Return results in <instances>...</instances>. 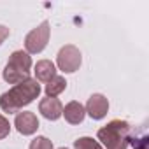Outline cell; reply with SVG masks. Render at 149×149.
Segmentation results:
<instances>
[{
  "label": "cell",
  "mask_w": 149,
  "mask_h": 149,
  "mask_svg": "<svg viewBox=\"0 0 149 149\" xmlns=\"http://www.w3.org/2000/svg\"><path fill=\"white\" fill-rule=\"evenodd\" d=\"M60 149H68V147H60Z\"/></svg>",
  "instance_id": "cell-17"
},
{
  "label": "cell",
  "mask_w": 149,
  "mask_h": 149,
  "mask_svg": "<svg viewBox=\"0 0 149 149\" xmlns=\"http://www.w3.org/2000/svg\"><path fill=\"white\" fill-rule=\"evenodd\" d=\"M26 79H28V74H26V72L18 70V68H14V67H11V65H6V68H4V81H6V83L16 86V84H19V83L26 81Z\"/></svg>",
  "instance_id": "cell-12"
},
{
  "label": "cell",
  "mask_w": 149,
  "mask_h": 149,
  "mask_svg": "<svg viewBox=\"0 0 149 149\" xmlns=\"http://www.w3.org/2000/svg\"><path fill=\"white\" fill-rule=\"evenodd\" d=\"M39 112L49 119V121H56L61 118V112H63V105L58 98H51V97H46L40 100L39 104Z\"/></svg>",
  "instance_id": "cell-7"
},
{
  "label": "cell",
  "mask_w": 149,
  "mask_h": 149,
  "mask_svg": "<svg viewBox=\"0 0 149 149\" xmlns=\"http://www.w3.org/2000/svg\"><path fill=\"white\" fill-rule=\"evenodd\" d=\"M130 125L121 119H112L97 133V139L105 149H126L130 146Z\"/></svg>",
  "instance_id": "cell-2"
},
{
  "label": "cell",
  "mask_w": 149,
  "mask_h": 149,
  "mask_svg": "<svg viewBox=\"0 0 149 149\" xmlns=\"http://www.w3.org/2000/svg\"><path fill=\"white\" fill-rule=\"evenodd\" d=\"M7 65H11V67H14V68H18V70H23V72L28 74L30 68H32V58H30V54H28L26 51H14V53L9 56Z\"/></svg>",
  "instance_id": "cell-10"
},
{
  "label": "cell",
  "mask_w": 149,
  "mask_h": 149,
  "mask_svg": "<svg viewBox=\"0 0 149 149\" xmlns=\"http://www.w3.org/2000/svg\"><path fill=\"white\" fill-rule=\"evenodd\" d=\"M84 111L90 114L91 119H104L109 112V100L102 93H95L88 98Z\"/></svg>",
  "instance_id": "cell-5"
},
{
  "label": "cell",
  "mask_w": 149,
  "mask_h": 149,
  "mask_svg": "<svg viewBox=\"0 0 149 149\" xmlns=\"http://www.w3.org/2000/svg\"><path fill=\"white\" fill-rule=\"evenodd\" d=\"M74 149H104L102 144L91 137H79L74 142Z\"/></svg>",
  "instance_id": "cell-13"
},
{
  "label": "cell",
  "mask_w": 149,
  "mask_h": 149,
  "mask_svg": "<svg viewBox=\"0 0 149 149\" xmlns=\"http://www.w3.org/2000/svg\"><path fill=\"white\" fill-rule=\"evenodd\" d=\"M61 116H65V121L70 123V125H79L84 121V116H86V111H84V105L79 104V102H68L65 107H63V112Z\"/></svg>",
  "instance_id": "cell-8"
},
{
  "label": "cell",
  "mask_w": 149,
  "mask_h": 149,
  "mask_svg": "<svg viewBox=\"0 0 149 149\" xmlns=\"http://www.w3.org/2000/svg\"><path fill=\"white\" fill-rule=\"evenodd\" d=\"M39 95H40V84L35 79L28 77L26 81L13 86L9 91L0 95V107H2V111L13 114L32 104Z\"/></svg>",
  "instance_id": "cell-1"
},
{
  "label": "cell",
  "mask_w": 149,
  "mask_h": 149,
  "mask_svg": "<svg viewBox=\"0 0 149 149\" xmlns=\"http://www.w3.org/2000/svg\"><path fill=\"white\" fill-rule=\"evenodd\" d=\"M35 72V81L37 83H49L56 76V65L49 60H40L33 67Z\"/></svg>",
  "instance_id": "cell-9"
},
{
  "label": "cell",
  "mask_w": 149,
  "mask_h": 149,
  "mask_svg": "<svg viewBox=\"0 0 149 149\" xmlns=\"http://www.w3.org/2000/svg\"><path fill=\"white\" fill-rule=\"evenodd\" d=\"M9 37V28L4 26V25H0V46L4 44V40Z\"/></svg>",
  "instance_id": "cell-16"
},
{
  "label": "cell",
  "mask_w": 149,
  "mask_h": 149,
  "mask_svg": "<svg viewBox=\"0 0 149 149\" xmlns=\"http://www.w3.org/2000/svg\"><path fill=\"white\" fill-rule=\"evenodd\" d=\"M30 149H54L53 147V142L47 139V137H35L32 142H30Z\"/></svg>",
  "instance_id": "cell-14"
},
{
  "label": "cell",
  "mask_w": 149,
  "mask_h": 149,
  "mask_svg": "<svg viewBox=\"0 0 149 149\" xmlns=\"http://www.w3.org/2000/svg\"><path fill=\"white\" fill-rule=\"evenodd\" d=\"M9 132H11L9 119H7V118H4L2 114H0V140H2V139H6V137L9 135Z\"/></svg>",
  "instance_id": "cell-15"
},
{
  "label": "cell",
  "mask_w": 149,
  "mask_h": 149,
  "mask_svg": "<svg viewBox=\"0 0 149 149\" xmlns=\"http://www.w3.org/2000/svg\"><path fill=\"white\" fill-rule=\"evenodd\" d=\"M65 88H67V81H65V77H61V76H54L49 83H46L44 91H46V97L56 98L60 93L65 91Z\"/></svg>",
  "instance_id": "cell-11"
},
{
  "label": "cell",
  "mask_w": 149,
  "mask_h": 149,
  "mask_svg": "<svg viewBox=\"0 0 149 149\" xmlns=\"http://www.w3.org/2000/svg\"><path fill=\"white\" fill-rule=\"evenodd\" d=\"M49 35H51V28H49V21H42L37 28H33L32 32L26 33L25 37V49L28 54H37L42 53L49 42Z\"/></svg>",
  "instance_id": "cell-3"
},
{
  "label": "cell",
  "mask_w": 149,
  "mask_h": 149,
  "mask_svg": "<svg viewBox=\"0 0 149 149\" xmlns=\"http://www.w3.org/2000/svg\"><path fill=\"white\" fill-rule=\"evenodd\" d=\"M83 63V56H81V51L74 46V44H67L63 46L58 54H56V65L61 72L65 74H72V72H76L79 70Z\"/></svg>",
  "instance_id": "cell-4"
},
{
  "label": "cell",
  "mask_w": 149,
  "mask_h": 149,
  "mask_svg": "<svg viewBox=\"0 0 149 149\" xmlns=\"http://www.w3.org/2000/svg\"><path fill=\"white\" fill-rule=\"evenodd\" d=\"M14 126L21 135H33L39 128V119L33 112L23 111V112H18V116L14 119Z\"/></svg>",
  "instance_id": "cell-6"
}]
</instances>
